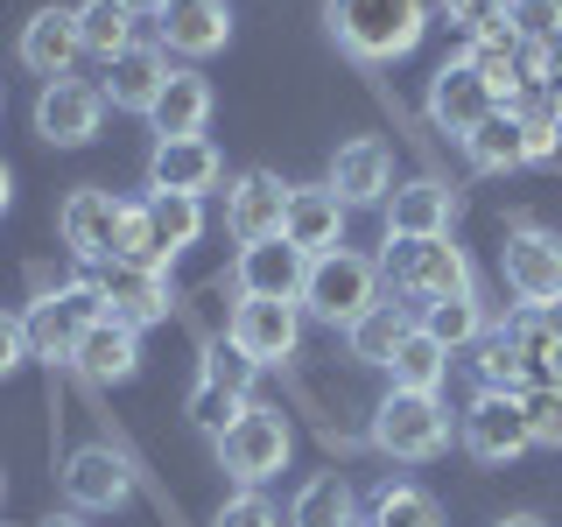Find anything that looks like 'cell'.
I'll return each mask as SVG.
<instances>
[{
  "label": "cell",
  "mask_w": 562,
  "mask_h": 527,
  "mask_svg": "<svg viewBox=\"0 0 562 527\" xmlns=\"http://www.w3.org/2000/svg\"><path fill=\"white\" fill-rule=\"evenodd\" d=\"M324 29L359 64H401L429 35V0H324Z\"/></svg>",
  "instance_id": "6da1fadb"
},
{
  "label": "cell",
  "mask_w": 562,
  "mask_h": 527,
  "mask_svg": "<svg viewBox=\"0 0 562 527\" xmlns=\"http://www.w3.org/2000/svg\"><path fill=\"white\" fill-rule=\"evenodd\" d=\"M555 148H562V127L549 120V105H541V99L499 105V113H492L485 127L464 141L471 169H485V176H506V169H527V162H549Z\"/></svg>",
  "instance_id": "7a4b0ae2"
},
{
  "label": "cell",
  "mask_w": 562,
  "mask_h": 527,
  "mask_svg": "<svg viewBox=\"0 0 562 527\" xmlns=\"http://www.w3.org/2000/svg\"><path fill=\"white\" fill-rule=\"evenodd\" d=\"M380 260L351 254V246H338V254H316L310 274H303V316H316V324L330 330H351L366 310L380 303Z\"/></svg>",
  "instance_id": "3957f363"
},
{
  "label": "cell",
  "mask_w": 562,
  "mask_h": 527,
  "mask_svg": "<svg viewBox=\"0 0 562 527\" xmlns=\"http://www.w3.org/2000/svg\"><path fill=\"white\" fill-rule=\"evenodd\" d=\"M211 450H218V471L233 485H268V479L289 471L295 436H289V422H281V408H268V401H246V415L225 436H211Z\"/></svg>",
  "instance_id": "277c9868"
},
{
  "label": "cell",
  "mask_w": 562,
  "mask_h": 527,
  "mask_svg": "<svg viewBox=\"0 0 562 527\" xmlns=\"http://www.w3.org/2000/svg\"><path fill=\"white\" fill-rule=\"evenodd\" d=\"M29 359H49V366H70L78 359V345L92 338V324H105V289L99 274L92 281H64V289H49L43 303L29 316Z\"/></svg>",
  "instance_id": "5b68a950"
},
{
  "label": "cell",
  "mask_w": 562,
  "mask_h": 527,
  "mask_svg": "<svg viewBox=\"0 0 562 527\" xmlns=\"http://www.w3.org/2000/svg\"><path fill=\"white\" fill-rule=\"evenodd\" d=\"M380 274L394 281V295H408L415 310L443 303V295H471V260L450 233L443 239H386Z\"/></svg>",
  "instance_id": "8992f818"
},
{
  "label": "cell",
  "mask_w": 562,
  "mask_h": 527,
  "mask_svg": "<svg viewBox=\"0 0 562 527\" xmlns=\"http://www.w3.org/2000/svg\"><path fill=\"white\" fill-rule=\"evenodd\" d=\"M373 450L394 457V464H429V457L450 450V408L443 394H386L373 408Z\"/></svg>",
  "instance_id": "52a82bcc"
},
{
  "label": "cell",
  "mask_w": 562,
  "mask_h": 527,
  "mask_svg": "<svg viewBox=\"0 0 562 527\" xmlns=\"http://www.w3.org/2000/svg\"><path fill=\"white\" fill-rule=\"evenodd\" d=\"M120 225H127V198H113V190H99V183L70 190L57 204V233L85 268H113L120 260Z\"/></svg>",
  "instance_id": "ba28073f"
},
{
  "label": "cell",
  "mask_w": 562,
  "mask_h": 527,
  "mask_svg": "<svg viewBox=\"0 0 562 527\" xmlns=\"http://www.w3.org/2000/svg\"><path fill=\"white\" fill-rule=\"evenodd\" d=\"M457 436H464V450L479 457V464H514V457L535 450L520 394H499V386H479V394H471V408L457 415Z\"/></svg>",
  "instance_id": "9c48e42d"
},
{
  "label": "cell",
  "mask_w": 562,
  "mask_h": 527,
  "mask_svg": "<svg viewBox=\"0 0 562 527\" xmlns=\"http://www.w3.org/2000/svg\"><path fill=\"white\" fill-rule=\"evenodd\" d=\"M506 289L520 295V310H555L562 303V239L541 233V225H514L499 254Z\"/></svg>",
  "instance_id": "30bf717a"
},
{
  "label": "cell",
  "mask_w": 562,
  "mask_h": 527,
  "mask_svg": "<svg viewBox=\"0 0 562 527\" xmlns=\"http://www.w3.org/2000/svg\"><path fill=\"white\" fill-rule=\"evenodd\" d=\"M57 485H64L70 514H120V506L134 500V471H127V457H120L113 444L70 450L64 471H57Z\"/></svg>",
  "instance_id": "8fae6325"
},
{
  "label": "cell",
  "mask_w": 562,
  "mask_h": 527,
  "mask_svg": "<svg viewBox=\"0 0 562 527\" xmlns=\"http://www.w3.org/2000/svg\"><path fill=\"white\" fill-rule=\"evenodd\" d=\"M246 359L260 366H289L295 345H303V303H268V295H239L233 303V324H225Z\"/></svg>",
  "instance_id": "7c38bea8"
},
{
  "label": "cell",
  "mask_w": 562,
  "mask_h": 527,
  "mask_svg": "<svg viewBox=\"0 0 562 527\" xmlns=\"http://www.w3.org/2000/svg\"><path fill=\"white\" fill-rule=\"evenodd\" d=\"M422 105H429V127H436V134L471 141V134H479L492 113H499V92H492L479 70L457 57V64H443V70L429 78V99H422Z\"/></svg>",
  "instance_id": "4fadbf2b"
},
{
  "label": "cell",
  "mask_w": 562,
  "mask_h": 527,
  "mask_svg": "<svg viewBox=\"0 0 562 527\" xmlns=\"http://www.w3.org/2000/svg\"><path fill=\"white\" fill-rule=\"evenodd\" d=\"M99 120H105V92L85 78H49L43 92H35V134L49 141V148H85V141H99Z\"/></svg>",
  "instance_id": "5bb4252c"
},
{
  "label": "cell",
  "mask_w": 562,
  "mask_h": 527,
  "mask_svg": "<svg viewBox=\"0 0 562 527\" xmlns=\"http://www.w3.org/2000/svg\"><path fill=\"white\" fill-rule=\"evenodd\" d=\"M303 274H310V254L289 239H254L233 254V289L239 295H268V303H303Z\"/></svg>",
  "instance_id": "9a60e30c"
},
{
  "label": "cell",
  "mask_w": 562,
  "mask_h": 527,
  "mask_svg": "<svg viewBox=\"0 0 562 527\" xmlns=\"http://www.w3.org/2000/svg\"><path fill=\"white\" fill-rule=\"evenodd\" d=\"M380 218H386V239H443L457 225V190L436 183V176H408V183L386 190Z\"/></svg>",
  "instance_id": "2e32d148"
},
{
  "label": "cell",
  "mask_w": 562,
  "mask_h": 527,
  "mask_svg": "<svg viewBox=\"0 0 562 527\" xmlns=\"http://www.w3.org/2000/svg\"><path fill=\"white\" fill-rule=\"evenodd\" d=\"M218 176H225V155H218L211 134H169V141H155V155H148V190L204 198Z\"/></svg>",
  "instance_id": "e0dca14e"
},
{
  "label": "cell",
  "mask_w": 562,
  "mask_h": 527,
  "mask_svg": "<svg viewBox=\"0 0 562 527\" xmlns=\"http://www.w3.org/2000/svg\"><path fill=\"white\" fill-rule=\"evenodd\" d=\"M281 211H289V183H281L274 169H239L233 183H225V233H233L239 246L274 239Z\"/></svg>",
  "instance_id": "ac0fdd59"
},
{
  "label": "cell",
  "mask_w": 562,
  "mask_h": 527,
  "mask_svg": "<svg viewBox=\"0 0 562 527\" xmlns=\"http://www.w3.org/2000/svg\"><path fill=\"white\" fill-rule=\"evenodd\" d=\"M345 198L330 183H289V211H281V239L303 246V254H338L345 246Z\"/></svg>",
  "instance_id": "d6986e66"
},
{
  "label": "cell",
  "mask_w": 562,
  "mask_h": 527,
  "mask_svg": "<svg viewBox=\"0 0 562 527\" xmlns=\"http://www.w3.org/2000/svg\"><path fill=\"white\" fill-rule=\"evenodd\" d=\"M162 85H169V49L162 43H134V49H120V57L105 64L99 92H105L113 113H140V120H148L155 99H162Z\"/></svg>",
  "instance_id": "ffe728a7"
},
{
  "label": "cell",
  "mask_w": 562,
  "mask_h": 527,
  "mask_svg": "<svg viewBox=\"0 0 562 527\" xmlns=\"http://www.w3.org/2000/svg\"><path fill=\"white\" fill-rule=\"evenodd\" d=\"M330 190L345 198V211H366V204H386V190H394V155H386V141L373 134H359V141H345L338 155H330V176H324Z\"/></svg>",
  "instance_id": "44dd1931"
},
{
  "label": "cell",
  "mask_w": 562,
  "mask_h": 527,
  "mask_svg": "<svg viewBox=\"0 0 562 527\" xmlns=\"http://www.w3.org/2000/svg\"><path fill=\"white\" fill-rule=\"evenodd\" d=\"M155 29H162L169 57H218V49L233 43V8H225V0H169V8L155 14Z\"/></svg>",
  "instance_id": "7402d4cb"
},
{
  "label": "cell",
  "mask_w": 562,
  "mask_h": 527,
  "mask_svg": "<svg viewBox=\"0 0 562 527\" xmlns=\"http://www.w3.org/2000/svg\"><path fill=\"white\" fill-rule=\"evenodd\" d=\"M99 289H105V316H120V324L148 330L169 316V274L162 268H134V260H113V268H99Z\"/></svg>",
  "instance_id": "603a6c76"
},
{
  "label": "cell",
  "mask_w": 562,
  "mask_h": 527,
  "mask_svg": "<svg viewBox=\"0 0 562 527\" xmlns=\"http://www.w3.org/2000/svg\"><path fill=\"white\" fill-rule=\"evenodd\" d=\"M85 57V35H78V8H35L22 22V64L35 78H70V64Z\"/></svg>",
  "instance_id": "cb8c5ba5"
},
{
  "label": "cell",
  "mask_w": 562,
  "mask_h": 527,
  "mask_svg": "<svg viewBox=\"0 0 562 527\" xmlns=\"http://www.w3.org/2000/svg\"><path fill=\"white\" fill-rule=\"evenodd\" d=\"M140 211H148L155 268L169 274V260H183L190 246L204 239V198H176V190H148V198H140Z\"/></svg>",
  "instance_id": "d4e9b609"
},
{
  "label": "cell",
  "mask_w": 562,
  "mask_h": 527,
  "mask_svg": "<svg viewBox=\"0 0 562 527\" xmlns=\"http://www.w3.org/2000/svg\"><path fill=\"white\" fill-rule=\"evenodd\" d=\"M78 366L92 386H127L140 373V330L134 324H120V316H105V324H92V338L78 345Z\"/></svg>",
  "instance_id": "484cf974"
},
{
  "label": "cell",
  "mask_w": 562,
  "mask_h": 527,
  "mask_svg": "<svg viewBox=\"0 0 562 527\" xmlns=\"http://www.w3.org/2000/svg\"><path fill=\"white\" fill-rule=\"evenodd\" d=\"M506 338H514L520 366H527V386H562V316L555 310H514Z\"/></svg>",
  "instance_id": "4316f807"
},
{
  "label": "cell",
  "mask_w": 562,
  "mask_h": 527,
  "mask_svg": "<svg viewBox=\"0 0 562 527\" xmlns=\"http://www.w3.org/2000/svg\"><path fill=\"white\" fill-rule=\"evenodd\" d=\"M415 324H422V310L408 303V295H380V303L345 330V345H351V359H359V366H386V359H394V345L408 338Z\"/></svg>",
  "instance_id": "83f0119b"
},
{
  "label": "cell",
  "mask_w": 562,
  "mask_h": 527,
  "mask_svg": "<svg viewBox=\"0 0 562 527\" xmlns=\"http://www.w3.org/2000/svg\"><path fill=\"white\" fill-rule=\"evenodd\" d=\"M204 120H211V78H204V70H169L162 99H155V113H148L155 141H169V134H204Z\"/></svg>",
  "instance_id": "f1b7e54d"
},
{
  "label": "cell",
  "mask_w": 562,
  "mask_h": 527,
  "mask_svg": "<svg viewBox=\"0 0 562 527\" xmlns=\"http://www.w3.org/2000/svg\"><path fill=\"white\" fill-rule=\"evenodd\" d=\"M386 380L401 386V394H443V380H450V345H436L429 330H408V338L394 345V359H386Z\"/></svg>",
  "instance_id": "f546056e"
},
{
  "label": "cell",
  "mask_w": 562,
  "mask_h": 527,
  "mask_svg": "<svg viewBox=\"0 0 562 527\" xmlns=\"http://www.w3.org/2000/svg\"><path fill=\"white\" fill-rule=\"evenodd\" d=\"M289 527H359V500H351L345 471H316L289 500Z\"/></svg>",
  "instance_id": "4dcf8cb0"
},
{
  "label": "cell",
  "mask_w": 562,
  "mask_h": 527,
  "mask_svg": "<svg viewBox=\"0 0 562 527\" xmlns=\"http://www.w3.org/2000/svg\"><path fill=\"white\" fill-rule=\"evenodd\" d=\"M464 64L479 70L492 92H499V105H514V99H520V35H514V22L471 35V43H464Z\"/></svg>",
  "instance_id": "1f68e13d"
},
{
  "label": "cell",
  "mask_w": 562,
  "mask_h": 527,
  "mask_svg": "<svg viewBox=\"0 0 562 527\" xmlns=\"http://www.w3.org/2000/svg\"><path fill=\"white\" fill-rule=\"evenodd\" d=\"M134 22H140V14L127 8V0H85V8H78V35H85V57L113 64L120 49H134Z\"/></svg>",
  "instance_id": "d6a6232c"
},
{
  "label": "cell",
  "mask_w": 562,
  "mask_h": 527,
  "mask_svg": "<svg viewBox=\"0 0 562 527\" xmlns=\"http://www.w3.org/2000/svg\"><path fill=\"white\" fill-rule=\"evenodd\" d=\"M422 330H429L436 345H450V351H471L492 324H485L479 295H443V303H422Z\"/></svg>",
  "instance_id": "836d02e7"
},
{
  "label": "cell",
  "mask_w": 562,
  "mask_h": 527,
  "mask_svg": "<svg viewBox=\"0 0 562 527\" xmlns=\"http://www.w3.org/2000/svg\"><path fill=\"white\" fill-rule=\"evenodd\" d=\"M373 527H443V506L408 479H386L373 492Z\"/></svg>",
  "instance_id": "e575fe53"
},
{
  "label": "cell",
  "mask_w": 562,
  "mask_h": 527,
  "mask_svg": "<svg viewBox=\"0 0 562 527\" xmlns=\"http://www.w3.org/2000/svg\"><path fill=\"white\" fill-rule=\"evenodd\" d=\"M471 366H479V386H499V394H527V366L514 338H506V324H492L479 345H471Z\"/></svg>",
  "instance_id": "d590c367"
},
{
  "label": "cell",
  "mask_w": 562,
  "mask_h": 527,
  "mask_svg": "<svg viewBox=\"0 0 562 527\" xmlns=\"http://www.w3.org/2000/svg\"><path fill=\"white\" fill-rule=\"evenodd\" d=\"M260 373H268V366L246 359L233 338H211V345H204V366H198V380L225 386V394H239V401H254V380H260Z\"/></svg>",
  "instance_id": "8d00e7d4"
},
{
  "label": "cell",
  "mask_w": 562,
  "mask_h": 527,
  "mask_svg": "<svg viewBox=\"0 0 562 527\" xmlns=\"http://www.w3.org/2000/svg\"><path fill=\"white\" fill-rule=\"evenodd\" d=\"M520 408H527V436H535V450H562V386H527Z\"/></svg>",
  "instance_id": "74e56055"
},
{
  "label": "cell",
  "mask_w": 562,
  "mask_h": 527,
  "mask_svg": "<svg viewBox=\"0 0 562 527\" xmlns=\"http://www.w3.org/2000/svg\"><path fill=\"white\" fill-rule=\"evenodd\" d=\"M239 415H246V401H239V394H225V386H211V380L190 386V422H198L204 436H225Z\"/></svg>",
  "instance_id": "f35d334b"
},
{
  "label": "cell",
  "mask_w": 562,
  "mask_h": 527,
  "mask_svg": "<svg viewBox=\"0 0 562 527\" xmlns=\"http://www.w3.org/2000/svg\"><path fill=\"white\" fill-rule=\"evenodd\" d=\"M211 527H281V514H274V500L260 485H239L233 500L211 514Z\"/></svg>",
  "instance_id": "ab89813d"
},
{
  "label": "cell",
  "mask_w": 562,
  "mask_h": 527,
  "mask_svg": "<svg viewBox=\"0 0 562 527\" xmlns=\"http://www.w3.org/2000/svg\"><path fill=\"white\" fill-rule=\"evenodd\" d=\"M506 22H514L520 43H555V35H562V0H514Z\"/></svg>",
  "instance_id": "60d3db41"
},
{
  "label": "cell",
  "mask_w": 562,
  "mask_h": 527,
  "mask_svg": "<svg viewBox=\"0 0 562 527\" xmlns=\"http://www.w3.org/2000/svg\"><path fill=\"white\" fill-rule=\"evenodd\" d=\"M506 8H514V0H443V14H450V29L464 35H485V29H499L506 22Z\"/></svg>",
  "instance_id": "b9f144b4"
},
{
  "label": "cell",
  "mask_w": 562,
  "mask_h": 527,
  "mask_svg": "<svg viewBox=\"0 0 562 527\" xmlns=\"http://www.w3.org/2000/svg\"><path fill=\"white\" fill-rule=\"evenodd\" d=\"M22 359H29V324L14 310H0V380H8Z\"/></svg>",
  "instance_id": "7bdbcfd3"
},
{
  "label": "cell",
  "mask_w": 562,
  "mask_h": 527,
  "mask_svg": "<svg viewBox=\"0 0 562 527\" xmlns=\"http://www.w3.org/2000/svg\"><path fill=\"white\" fill-rule=\"evenodd\" d=\"M541 105H549V120L562 127V85H549V92H541Z\"/></svg>",
  "instance_id": "ee69618b"
},
{
  "label": "cell",
  "mask_w": 562,
  "mask_h": 527,
  "mask_svg": "<svg viewBox=\"0 0 562 527\" xmlns=\"http://www.w3.org/2000/svg\"><path fill=\"white\" fill-rule=\"evenodd\" d=\"M8 204H14V169L0 162V211H8Z\"/></svg>",
  "instance_id": "f6af8a7d"
},
{
  "label": "cell",
  "mask_w": 562,
  "mask_h": 527,
  "mask_svg": "<svg viewBox=\"0 0 562 527\" xmlns=\"http://www.w3.org/2000/svg\"><path fill=\"white\" fill-rule=\"evenodd\" d=\"M549 85H562V35L549 43Z\"/></svg>",
  "instance_id": "bcb514c9"
},
{
  "label": "cell",
  "mask_w": 562,
  "mask_h": 527,
  "mask_svg": "<svg viewBox=\"0 0 562 527\" xmlns=\"http://www.w3.org/2000/svg\"><path fill=\"white\" fill-rule=\"evenodd\" d=\"M499 527H549V520H541V514H506Z\"/></svg>",
  "instance_id": "7dc6e473"
},
{
  "label": "cell",
  "mask_w": 562,
  "mask_h": 527,
  "mask_svg": "<svg viewBox=\"0 0 562 527\" xmlns=\"http://www.w3.org/2000/svg\"><path fill=\"white\" fill-rule=\"evenodd\" d=\"M127 8H134V14H162L169 0H127Z\"/></svg>",
  "instance_id": "c3c4849f"
},
{
  "label": "cell",
  "mask_w": 562,
  "mask_h": 527,
  "mask_svg": "<svg viewBox=\"0 0 562 527\" xmlns=\"http://www.w3.org/2000/svg\"><path fill=\"white\" fill-rule=\"evenodd\" d=\"M43 527H85V520L78 514H57V520H43Z\"/></svg>",
  "instance_id": "681fc988"
},
{
  "label": "cell",
  "mask_w": 562,
  "mask_h": 527,
  "mask_svg": "<svg viewBox=\"0 0 562 527\" xmlns=\"http://www.w3.org/2000/svg\"><path fill=\"white\" fill-rule=\"evenodd\" d=\"M0 500H8V471H0Z\"/></svg>",
  "instance_id": "f907efd6"
},
{
  "label": "cell",
  "mask_w": 562,
  "mask_h": 527,
  "mask_svg": "<svg viewBox=\"0 0 562 527\" xmlns=\"http://www.w3.org/2000/svg\"><path fill=\"white\" fill-rule=\"evenodd\" d=\"M359 527H373V520H359Z\"/></svg>",
  "instance_id": "816d5d0a"
}]
</instances>
